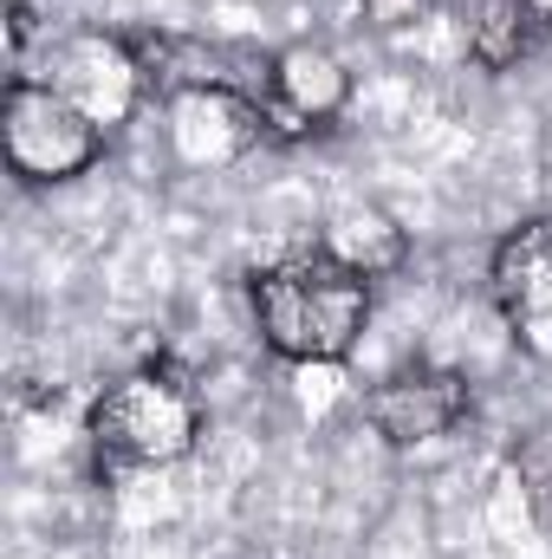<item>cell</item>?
Segmentation results:
<instances>
[{
    "label": "cell",
    "mask_w": 552,
    "mask_h": 559,
    "mask_svg": "<svg viewBox=\"0 0 552 559\" xmlns=\"http://www.w3.org/2000/svg\"><path fill=\"white\" fill-rule=\"evenodd\" d=\"M533 33H540V26L527 20L520 0H481L475 20H468V59H475L481 72H514V66L527 59Z\"/></svg>",
    "instance_id": "30bf717a"
},
{
    "label": "cell",
    "mask_w": 552,
    "mask_h": 559,
    "mask_svg": "<svg viewBox=\"0 0 552 559\" xmlns=\"http://www.w3.org/2000/svg\"><path fill=\"white\" fill-rule=\"evenodd\" d=\"M319 254L338 261L345 274H358V280L377 286L384 274H397V267L410 261V235H404V222H397L391 209H377V202H345V209L325 215Z\"/></svg>",
    "instance_id": "9c48e42d"
},
{
    "label": "cell",
    "mask_w": 552,
    "mask_h": 559,
    "mask_svg": "<svg viewBox=\"0 0 552 559\" xmlns=\"http://www.w3.org/2000/svg\"><path fill=\"white\" fill-rule=\"evenodd\" d=\"M195 436H202V397L169 365L124 371L92 404V449L98 462L118 468H169L195 449Z\"/></svg>",
    "instance_id": "7a4b0ae2"
},
{
    "label": "cell",
    "mask_w": 552,
    "mask_h": 559,
    "mask_svg": "<svg viewBox=\"0 0 552 559\" xmlns=\"http://www.w3.org/2000/svg\"><path fill=\"white\" fill-rule=\"evenodd\" d=\"M475 411V384L448 365H404L391 371L371 397H364V423L391 442V449H422L442 442L448 429H461Z\"/></svg>",
    "instance_id": "8992f818"
},
{
    "label": "cell",
    "mask_w": 552,
    "mask_h": 559,
    "mask_svg": "<svg viewBox=\"0 0 552 559\" xmlns=\"http://www.w3.org/2000/svg\"><path fill=\"white\" fill-rule=\"evenodd\" d=\"M39 85H52L72 111H85L105 138L124 131L137 118L143 92H149V72H143L137 46L124 33H105V26H72L59 39H46L39 52Z\"/></svg>",
    "instance_id": "277c9868"
},
{
    "label": "cell",
    "mask_w": 552,
    "mask_h": 559,
    "mask_svg": "<svg viewBox=\"0 0 552 559\" xmlns=\"http://www.w3.org/2000/svg\"><path fill=\"white\" fill-rule=\"evenodd\" d=\"M351 105V72L332 46H286L267 59V118H274V138H305V131H325L332 118H345Z\"/></svg>",
    "instance_id": "52a82bcc"
},
{
    "label": "cell",
    "mask_w": 552,
    "mask_h": 559,
    "mask_svg": "<svg viewBox=\"0 0 552 559\" xmlns=\"http://www.w3.org/2000/svg\"><path fill=\"white\" fill-rule=\"evenodd\" d=\"M254 325L286 365H345L371 325V280L345 274L319 248L274 261L254 274Z\"/></svg>",
    "instance_id": "6da1fadb"
},
{
    "label": "cell",
    "mask_w": 552,
    "mask_h": 559,
    "mask_svg": "<svg viewBox=\"0 0 552 559\" xmlns=\"http://www.w3.org/2000/svg\"><path fill=\"white\" fill-rule=\"evenodd\" d=\"M520 7H527V20H533L540 33H552V0H520Z\"/></svg>",
    "instance_id": "7c38bea8"
},
{
    "label": "cell",
    "mask_w": 552,
    "mask_h": 559,
    "mask_svg": "<svg viewBox=\"0 0 552 559\" xmlns=\"http://www.w3.org/2000/svg\"><path fill=\"white\" fill-rule=\"evenodd\" d=\"M0 150L26 189H59V182H79L105 156V131L85 111H72L52 85L13 79L0 98Z\"/></svg>",
    "instance_id": "3957f363"
},
{
    "label": "cell",
    "mask_w": 552,
    "mask_h": 559,
    "mask_svg": "<svg viewBox=\"0 0 552 559\" xmlns=\"http://www.w3.org/2000/svg\"><path fill=\"white\" fill-rule=\"evenodd\" d=\"M488 293L514 325H533L552 312V215H533L501 235L488 261Z\"/></svg>",
    "instance_id": "ba28073f"
},
{
    "label": "cell",
    "mask_w": 552,
    "mask_h": 559,
    "mask_svg": "<svg viewBox=\"0 0 552 559\" xmlns=\"http://www.w3.org/2000/svg\"><path fill=\"white\" fill-rule=\"evenodd\" d=\"M163 131L182 169H235L274 138L267 98L241 85H182L163 98Z\"/></svg>",
    "instance_id": "5b68a950"
},
{
    "label": "cell",
    "mask_w": 552,
    "mask_h": 559,
    "mask_svg": "<svg viewBox=\"0 0 552 559\" xmlns=\"http://www.w3.org/2000/svg\"><path fill=\"white\" fill-rule=\"evenodd\" d=\"M520 488H527L533 521L552 534V442H540V449H527V455H520Z\"/></svg>",
    "instance_id": "8fae6325"
}]
</instances>
